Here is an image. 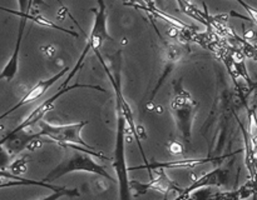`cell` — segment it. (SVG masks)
<instances>
[{
  "label": "cell",
  "instance_id": "obj_1",
  "mask_svg": "<svg viewBox=\"0 0 257 200\" xmlns=\"http://www.w3.org/2000/svg\"><path fill=\"white\" fill-rule=\"evenodd\" d=\"M60 148L64 150L63 159L43 179L44 182H53L59 179V178L73 172H90V174L105 178L109 182H115L114 178L107 172V169L103 165H100L99 162H95L94 158H102V159L108 160V158L104 156L102 152H95V149H89V148L77 144H64L60 145Z\"/></svg>",
  "mask_w": 257,
  "mask_h": 200
},
{
  "label": "cell",
  "instance_id": "obj_2",
  "mask_svg": "<svg viewBox=\"0 0 257 200\" xmlns=\"http://www.w3.org/2000/svg\"><path fill=\"white\" fill-rule=\"evenodd\" d=\"M172 85L175 95L171 102V110L175 118L176 128H177L181 140L186 145H191L192 144V125L198 109V102L191 95V92L185 89L182 79L175 80Z\"/></svg>",
  "mask_w": 257,
  "mask_h": 200
},
{
  "label": "cell",
  "instance_id": "obj_3",
  "mask_svg": "<svg viewBox=\"0 0 257 200\" xmlns=\"http://www.w3.org/2000/svg\"><path fill=\"white\" fill-rule=\"evenodd\" d=\"M0 10H4V12H10V14H14V15H17V16H19V28H18L17 42H15V46H14V50H13L12 56L9 58L7 65H5V66L3 68L2 72H0V82H2V80H7L8 82H12V80L15 78V75L18 74V70H19L20 46H22V40H23V36H24L25 26H27L28 20H32L33 22L40 25V26H45V28H50V29L59 30V32H65V34L72 35V36H75V34H77L75 32L65 29V28L57 25L55 22L45 19V18L42 16L40 14H34V12H20L19 10L17 12V10L7 9V8H3V6H0Z\"/></svg>",
  "mask_w": 257,
  "mask_h": 200
},
{
  "label": "cell",
  "instance_id": "obj_4",
  "mask_svg": "<svg viewBox=\"0 0 257 200\" xmlns=\"http://www.w3.org/2000/svg\"><path fill=\"white\" fill-rule=\"evenodd\" d=\"M117 110V129H115V142H114V158H113V166L117 174L118 185H119V198L127 200L131 198L130 178H128V166L125 162V122L124 116L118 106Z\"/></svg>",
  "mask_w": 257,
  "mask_h": 200
},
{
  "label": "cell",
  "instance_id": "obj_5",
  "mask_svg": "<svg viewBox=\"0 0 257 200\" xmlns=\"http://www.w3.org/2000/svg\"><path fill=\"white\" fill-rule=\"evenodd\" d=\"M88 124H89V120H82V122H74V124L65 125H53L44 120H40L38 122L39 132H37L40 136H44L50 142H57L59 146L64 144H77L89 148V149H94L89 144H87L82 138L83 128Z\"/></svg>",
  "mask_w": 257,
  "mask_h": 200
},
{
  "label": "cell",
  "instance_id": "obj_6",
  "mask_svg": "<svg viewBox=\"0 0 257 200\" xmlns=\"http://www.w3.org/2000/svg\"><path fill=\"white\" fill-rule=\"evenodd\" d=\"M75 89H93V90H99V92H105V90L103 89L102 86H99V85H92V84H73V85H67V86L59 88V90H58L54 95H52L49 99L44 100L39 106L35 108V109L33 110V112H30V114L28 115V116L25 118V119L23 120L17 128H14L12 132H20V130L28 129V128L33 126L34 124L39 122L40 120H42L43 118L50 112V110L54 109L55 102L59 100L60 96L67 94V92H70V90H75Z\"/></svg>",
  "mask_w": 257,
  "mask_h": 200
},
{
  "label": "cell",
  "instance_id": "obj_7",
  "mask_svg": "<svg viewBox=\"0 0 257 200\" xmlns=\"http://www.w3.org/2000/svg\"><path fill=\"white\" fill-rule=\"evenodd\" d=\"M97 2L98 8L90 9V12L94 14V22H93L89 35H87V42L90 44V50L93 52H98L104 42H114V39L108 32L107 5H105L104 0H97Z\"/></svg>",
  "mask_w": 257,
  "mask_h": 200
},
{
  "label": "cell",
  "instance_id": "obj_8",
  "mask_svg": "<svg viewBox=\"0 0 257 200\" xmlns=\"http://www.w3.org/2000/svg\"><path fill=\"white\" fill-rule=\"evenodd\" d=\"M163 44H165V50H163V52H165V65H163L162 74L158 78L157 82H156L155 88H153V92H151L150 99H148L147 104H146V108H147V110H150V112H155V102H153V99H155L156 95L158 94V92H160V89L162 88V85L165 84L168 75L172 72V70L175 69L176 65L183 59L186 52V49L183 46H181V45L168 44V42H163Z\"/></svg>",
  "mask_w": 257,
  "mask_h": 200
},
{
  "label": "cell",
  "instance_id": "obj_9",
  "mask_svg": "<svg viewBox=\"0 0 257 200\" xmlns=\"http://www.w3.org/2000/svg\"><path fill=\"white\" fill-rule=\"evenodd\" d=\"M236 152H231V154L222 155V156H212V155H208L206 158H197V159H180V160H172V162H150L148 164L138 165V166H132L128 168V170H142L146 169L150 172L151 179L153 178L152 170L156 169H191V168L198 166V165L207 164V162H221L222 160H225L226 158H230L232 155H235Z\"/></svg>",
  "mask_w": 257,
  "mask_h": 200
},
{
  "label": "cell",
  "instance_id": "obj_10",
  "mask_svg": "<svg viewBox=\"0 0 257 200\" xmlns=\"http://www.w3.org/2000/svg\"><path fill=\"white\" fill-rule=\"evenodd\" d=\"M155 172H157L158 176L156 178V179L155 178H152V179L147 182H138V180H130L131 190L135 192V196H141V195L147 194L150 190H156V192H182L183 190L182 188L176 185V182L167 176L165 169H156Z\"/></svg>",
  "mask_w": 257,
  "mask_h": 200
},
{
  "label": "cell",
  "instance_id": "obj_11",
  "mask_svg": "<svg viewBox=\"0 0 257 200\" xmlns=\"http://www.w3.org/2000/svg\"><path fill=\"white\" fill-rule=\"evenodd\" d=\"M69 72H70V68L65 66L64 69H62L59 72H57V74L53 75V76L48 78V79H44V80H39V82H38L34 86L30 88L29 92H28L27 94H25L24 96H23L22 99H20L19 102L14 105V106H12L9 110H7V112H3V114L0 115V120H3L4 118H7L8 115H10L12 112H14L15 110H18L19 108L24 106V105H27V104H30V102H35L37 99H39V98L43 96V95H44L45 92H47L48 90H49L50 88H52L53 85L58 82V80L62 79V78L64 76V75H67Z\"/></svg>",
  "mask_w": 257,
  "mask_h": 200
},
{
  "label": "cell",
  "instance_id": "obj_12",
  "mask_svg": "<svg viewBox=\"0 0 257 200\" xmlns=\"http://www.w3.org/2000/svg\"><path fill=\"white\" fill-rule=\"evenodd\" d=\"M228 175H230V170L226 168H217L211 172H205V174L200 175L198 178L192 180L187 188L182 190L178 194L177 199H183V198H188L192 192H197L198 189L208 186H225L228 182Z\"/></svg>",
  "mask_w": 257,
  "mask_h": 200
},
{
  "label": "cell",
  "instance_id": "obj_13",
  "mask_svg": "<svg viewBox=\"0 0 257 200\" xmlns=\"http://www.w3.org/2000/svg\"><path fill=\"white\" fill-rule=\"evenodd\" d=\"M27 169H28V156H23L20 158V159L14 160V162L8 166V170H9V172H12L13 174L15 175H20V176H22V174H24V172H27Z\"/></svg>",
  "mask_w": 257,
  "mask_h": 200
},
{
  "label": "cell",
  "instance_id": "obj_14",
  "mask_svg": "<svg viewBox=\"0 0 257 200\" xmlns=\"http://www.w3.org/2000/svg\"><path fill=\"white\" fill-rule=\"evenodd\" d=\"M10 152H8L4 145H0V170L8 169L10 165Z\"/></svg>",
  "mask_w": 257,
  "mask_h": 200
},
{
  "label": "cell",
  "instance_id": "obj_15",
  "mask_svg": "<svg viewBox=\"0 0 257 200\" xmlns=\"http://www.w3.org/2000/svg\"><path fill=\"white\" fill-rule=\"evenodd\" d=\"M40 50H42L43 54L45 55V58H49V59H52V58L57 54V48H55V45L53 44L44 45V46L40 48Z\"/></svg>",
  "mask_w": 257,
  "mask_h": 200
},
{
  "label": "cell",
  "instance_id": "obj_16",
  "mask_svg": "<svg viewBox=\"0 0 257 200\" xmlns=\"http://www.w3.org/2000/svg\"><path fill=\"white\" fill-rule=\"evenodd\" d=\"M168 149H170L173 154H180V152H182V144H180V142H173L168 145Z\"/></svg>",
  "mask_w": 257,
  "mask_h": 200
},
{
  "label": "cell",
  "instance_id": "obj_17",
  "mask_svg": "<svg viewBox=\"0 0 257 200\" xmlns=\"http://www.w3.org/2000/svg\"><path fill=\"white\" fill-rule=\"evenodd\" d=\"M236 2H237L238 4H240L241 6H242L243 9H245L246 12H247V14L251 12V10H252V6H251L250 4H247V2H246V0H236Z\"/></svg>",
  "mask_w": 257,
  "mask_h": 200
}]
</instances>
